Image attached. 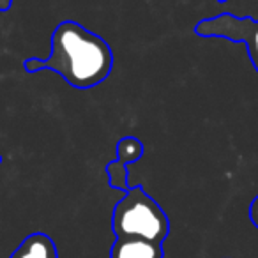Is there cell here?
<instances>
[{
    "mask_svg": "<svg viewBox=\"0 0 258 258\" xmlns=\"http://www.w3.org/2000/svg\"><path fill=\"white\" fill-rule=\"evenodd\" d=\"M0 165H2V154H0Z\"/></svg>",
    "mask_w": 258,
    "mask_h": 258,
    "instance_id": "11",
    "label": "cell"
},
{
    "mask_svg": "<svg viewBox=\"0 0 258 258\" xmlns=\"http://www.w3.org/2000/svg\"><path fill=\"white\" fill-rule=\"evenodd\" d=\"M9 258H58V249L50 235L36 232L25 237Z\"/></svg>",
    "mask_w": 258,
    "mask_h": 258,
    "instance_id": "5",
    "label": "cell"
},
{
    "mask_svg": "<svg viewBox=\"0 0 258 258\" xmlns=\"http://www.w3.org/2000/svg\"><path fill=\"white\" fill-rule=\"evenodd\" d=\"M198 37H219V39L244 43L247 48V57L258 73V20L251 16H239L232 13H221L212 18H204L195 25Z\"/></svg>",
    "mask_w": 258,
    "mask_h": 258,
    "instance_id": "3",
    "label": "cell"
},
{
    "mask_svg": "<svg viewBox=\"0 0 258 258\" xmlns=\"http://www.w3.org/2000/svg\"><path fill=\"white\" fill-rule=\"evenodd\" d=\"M13 0H0V11H8L11 8Z\"/></svg>",
    "mask_w": 258,
    "mask_h": 258,
    "instance_id": "9",
    "label": "cell"
},
{
    "mask_svg": "<svg viewBox=\"0 0 258 258\" xmlns=\"http://www.w3.org/2000/svg\"><path fill=\"white\" fill-rule=\"evenodd\" d=\"M113 51L110 44L78 22L66 20L51 34V53L48 58H27V73L50 69L60 75L71 87L87 90L108 80L113 69Z\"/></svg>",
    "mask_w": 258,
    "mask_h": 258,
    "instance_id": "1",
    "label": "cell"
},
{
    "mask_svg": "<svg viewBox=\"0 0 258 258\" xmlns=\"http://www.w3.org/2000/svg\"><path fill=\"white\" fill-rule=\"evenodd\" d=\"M110 258H165L163 244L138 237H115Z\"/></svg>",
    "mask_w": 258,
    "mask_h": 258,
    "instance_id": "4",
    "label": "cell"
},
{
    "mask_svg": "<svg viewBox=\"0 0 258 258\" xmlns=\"http://www.w3.org/2000/svg\"><path fill=\"white\" fill-rule=\"evenodd\" d=\"M216 2H219V4H225V2H228V0H216Z\"/></svg>",
    "mask_w": 258,
    "mask_h": 258,
    "instance_id": "10",
    "label": "cell"
},
{
    "mask_svg": "<svg viewBox=\"0 0 258 258\" xmlns=\"http://www.w3.org/2000/svg\"><path fill=\"white\" fill-rule=\"evenodd\" d=\"M106 175H108V184H110L111 189L122 191V193H127L129 184H127V165L117 161H110L106 165Z\"/></svg>",
    "mask_w": 258,
    "mask_h": 258,
    "instance_id": "7",
    "label": "cell"
},
{
    "mask_svg": "<svg viewBox=\"0 0 258 258\" xmlns=\"http://www.w3.org/2000/svg\"><path fill=\"white\" fill-rule=\"evenodd\" d=\"M111 230L115 237H138L163 244L170 235V219L144 186L137 184L115 204Z\"/></svg>",
    "mask_w": 258,
    "mask_h": 258,
    "instance_id": "2",
    "label": "cell"
},
{
    "mask_svg": "<svg viewBox=\"0 0 258 258\" xmlns=\"http://www.w3.org/2000/svg\"><path fill=\"white\" fill-rule=\"evenodd\" d=\"M249 219L254 225V228L258 230V195L253 198V202H251V205H249Z\"/></svg>",
    "mask_w": 258,
    "mask_h": 258,
    "instance_id": "8",
    "label": "cell"
},
{
    "mask_svg": "<svg viewBox=\"0 0 258 258\" xmlns=\"http://www.w3.org/2000/svg\"><path fill=\"white\" fill-rule=\"evenodd\" d=\"M144 152V144L137 137H124L117 142V158L115 159L129 166L133 165V163L140 161Z\"/></svg>",
    "mask_w": 258,
    "mask_h": 258,
    "instance_id": "6",
    "label": "cell"
}]
</instances>
